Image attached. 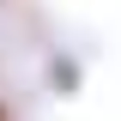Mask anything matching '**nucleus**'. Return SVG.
I'll return each instance as SVG.
<instances>
[{
	"label": "nucleus",
	"mask_w": 121,
	"mask_h": 121,
	"mask_svg": "<svg viewBox=\"0 0 121 121\" xmlns=\"http://www.w3.org/2000/svg\"><path fill=\"white\" fill-rule=\"evenodd\" d=\"M0 121H6V103H0Z\"/></svg>",
	"instance_id": "nucleus-1"
}]
</instances>
